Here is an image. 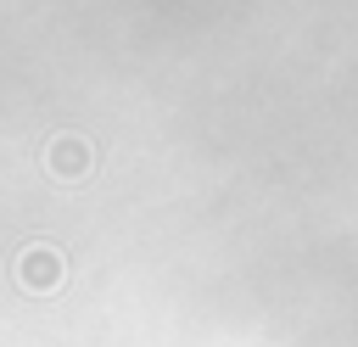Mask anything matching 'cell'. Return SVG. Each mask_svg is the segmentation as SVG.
Returning <instances> with one entry per match:
<instances>
[{
  "instance_id": "obj_1",
  "label": "cell",
  "mask_w": 358,
  "mask_h": 347,
  "mask_svg": "<svg viewBox=\"0 0 358 347\" xmlns=\"http://www.w3.org/2000/svg\"><path fill=\"white\" fill-rule=\"evenodd\" d=\"M50 168H56V174H78V168H90V151H84L78 140H56V151H50Z\"/></svg>"
},
{
  "instance_id": "obj_2",
  "label": "cell",
  "mask_w": 358,
  "mask_h": 347,
  "mask_svg": "<svg viewBox=\"0 0 358 347\" xmlns=\"http://www.w3.org/2000/svg\"><path fill=\"white\" fill-rule=\"evenodd\" d=\"M22 269H28V280H34V285H56V274H62V263H56L50 252H28V263H22Z\"/></svg>"
}]
</instances>
